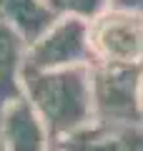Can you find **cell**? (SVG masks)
Wrapping results in <instances>:
<instances>
[{"mask_svg": "<svg viewBox=\"0 0 143 151\" xmlns=\"http://www.w3.org/2000/svg\"><path fill=\"white\" fill-rule=\"evenodd\" d=\"M23 96L53 136L75 134L93 124L90 65L33 73L23 70Z\"/></svg>", "mask_w": 143, "mask_h": 151, "instance_id": "obj_1", "label": "cell"}, {"mask_svg": "<svg viewBox=\"0 0 143 151\" xmlns=\"http://www.w3.org/2000/svg\"><path fill=\"white\" fill-rule=\"evenodd\" d=\"M45 131L30 101L20 96L0 119V151H45Z\"/></svg>", "mask_w": 143, "mask_h": 151, "instance_id": "obj_5", "label": "cell"}, {"mask_svg": "<svg viewBox=\"0 0 143 151\" xmlns=\"http://www.w3.org/2000/svg\"><path fill=\"white\" fill-rule=\"evenodd\" d=\"M113 10H128V13H138L143 15V0H111Z\"/></svg>", "mask_w": 143, "mask_h": 151, "instance_id": "obj_9", "label": "cell"}, {"mask_svg": "<svg viewBox=\"0 0 143 151\" xmlns=\"http://www.w3.org/2000/svg\"><path fill=\"white\" fill-rule=\"evenodd\" d=\"M93 121L106 129L143 124V65H90Z\"/></svg>", "mask_w": 143, "mask_h": 151, "instance_id": "obj_2", "label": "cell"}, {"mask_svg": "<svg viewBox=\"0 0 143 151\" xmlns=\"http://www.w3.org/2000/svg\"><path fill=\"white\" fill-rule=\"evenodd\" d=\"M28 43L0 18V119L15 98L23 96V63Z\"/></svg>", "mask_w": 143, "mask_h": 151, "instance_id": "obj_7", "label": "cell"}, {"mask_svg": "<svg viewBox=\"0 0 143 151\" xmlns=\"http://www.w3.org/2000/svg\"><path fill=\"white\" fill-rule=\"evenodd\" d=\"M63 13L53 0H0V18L33 45L40 35H45Z\"/></svg>", "mask_w": 143, "mask_h": 151, "instance_id": "obj_6", "label": "cell"}, {"mask_svg": "<svg viewBox=\"0 0 143 151\" xmlns=\"http://www.w3.org/2000/svg\"><path fill=\"white\" fill-rule=\"evenodd\" d=\"M93 65L90 50V23L75 15H60L55 25L28 45L23 70L45 73V70Z\"/></svg>", "mask_w": 143, "mask_h": 151, "instance_id": "obj_3", "label": "cell"}, {"mask_svg": "<svg viewBox=\"0 0 143 151\" xmlns=\"http://www.w3.org/2000/svg\"><path fill=\"white\" fill-rule=\"evenodd\" d=\"M63 15H75L83 20H95L111 8V0H53Z\"/></svg>", "mask_w": 143, "mask_h": 151, "instance_id": "obj_8", "label": "cell"}, {"mask_svg": "<svg viewBox=\"0 0 143 151\" xmlns=\"http://www.w3.org/2000/svg\"><path fill=\"white\" fill-rule=\"evenodd\" d=\"M93 63L143 65V15L108 8L90 20Z\"/></svg>", "mask_w": 143, "mask_h": 151, "instance_id": "obj_4", "label": "cell"}]
</instances>
